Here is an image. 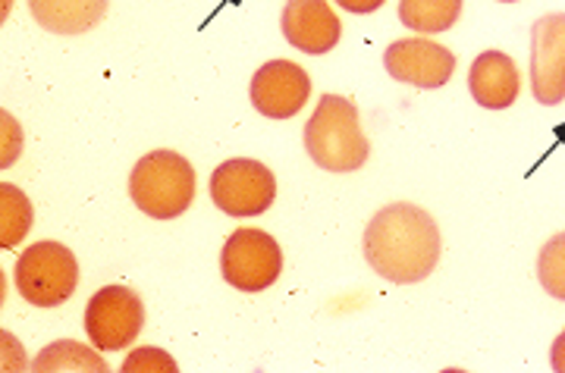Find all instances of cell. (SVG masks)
<instances>
[{
	"label": "cell",
	"instance_id": "obj_6",
	"mask_svg": "<svg viewBox=\"0 0 565 373\" xmlns=\"http://www.w3.org/2000/svg\"><path fill=\"white\" fill-rule=\"evenodd\" d=\"M223 279L239 292L270 289L282 274V252L277 238L264 230H236L221 252Z\"/></svg>",
	"mask_w": 565,
	"mask_h": 373
},
{
	"label": "cell",
	"instance_id": "obj_2",
	"mask_svg": "<svg viewBox=\"0 0 565 373\" xmlns=\"http://www.w3.org/2000/svg\"><path fill=\"white\" fill-rule=\"evenodd\" d=\"M305 151L327 173H355L371 154L359 126V107L340 95H323L305 122Z\"/></svg>",
	"mask_w": 565,
	"mask_h": 373
},
{
	"label": "cell",
	"instance_id": "obj_4",
	"mask_svg": "<svg viewBox=\"0 0 565 373\" xmlns=\"http://www.w3.org/2000/svg\"><path fill=\"white\" fill-rule=\"evenodd\" d=\"M17 289L35 308H61L79 286V260L61 242H35L17 260Z\"/></svg>",
	"mask_w": 565,
	"mask_h": 373
},
{
	"label": "cell",
	"instance_id": "obj_10",
	"mask_svg": "<svg viewBox=\"0 0 565 373\" xmlns=\"http://www.w3.org/2000/svg\"><path fill=\"white\" fill-rule=\"evenodd\" d=\"M311 79L299 63L270 60L252 79V104L262 117L289 119L308 104Z\"/></svg>",
	"mask_w": 565,
	"mask_h": 373
},
{
	"label": "cell",
	"instance_id": "obj_9",
	"mask_svg": "<svg viewBox=\"0 0 565 373\" xmlns=\"http://www.w3.org/2000/svg\"><path fill=\"white\" fill-rule=\"evenodd\" d=\"M386 73L415 88H440L456 73V54L427 39L393 41L384 54Z\"/></svg>",
	"mask_w": 565,
	"mask_h": 373
},
{
	"label": "cell",
	"instance_id": "obj_1",
	"mask_svg": "<svg viewBox=\"0 0 565 373\" xmlns=\"http://www.w3.org/2000/svg\"><path fill=\"white\" fill-rule=\"evenodd\" d=\"M362 248L374 274L384 276L386 283L408 286L434 274V267L440 264L444 242L434 216L415 204L399 201L374 214L364 230Z\"/></svg>",
	"mask_w": 565,
	"mask_h": 373
},
{
	"label": "cell",
	"instance_id": "obj_14",
	"mask_svg": "<svg viewBox=\"0 0 565 373\" xmlns=\"http://www.w3.org/2000/svg\"><path fill=\"white\" fill-rule=\"evenodd\" d=\"M462 0H399V20L405 29L437 35L459 22Z\"/></svg>",
	"mask_w": 565,
	"mask_h": 373
},
{
	"label": "cell",
	"instance_id": "obj_8",
	"mask_svg": "<svg viewBox=\"0 0 565 373\" xmlns=\"http://www.w3.org/2000/svg\"><path fill=\"white\" fill-rule=\"evenodd\" d=\"M531 92L544 107L565 100V13L531 25Z\"/></svg>",
	"mask_w": 565,
	"mask_h": 373
},
{
	"label": "cell",
	"instance_id": "obj_21",
	"mask_svg": "<svg viewBox=\"0 0 565 373\" xmlns=\"http://www.w3.org/2000/svg\"><path fill=\"white\" fill-rule=\"evenodd\" d=\"M500 3H519V0H500Z\"/></svg>",
	"mask_w": 565,
	"mask_h": 373
},
{
	"label": "cell",
	"instance_id": "obj_5",
	"mask_svg": "<svg viewBox=\"0 0 565 373\" xmlns=\"http://www.w3.org/2000/svg\"><path fill=\"white\" fill-rule=\"evenodd\" d=\"M145 330V305L129 286H104L85 308V333L98 352H122Z\"/></svg>",
	"mask_w": 565,
	"mask_h": 373
},
{
	"label": "cell",
	"instance_id": "obj_3",
	"mask_svg": "<svg viewBox=\"0 0 565 373\" xmlns=\"http://www.w3.org/2000/svg\"><path fill=\"white\" fill-rule=\"evenodd\" d=\"M129 195L141 214L173 220L195 201V170L177 151H151L132 167Z\"/></svg>",
	"mask_w": 565,
	"mask_h": 373
},
{
	"label": "cell",
	"instance_id": "obj_17",
	"mask_svg": "<svg viewBox=\"0 0 565 373\" xmlns=\"http://www.w3.org/2000/svg\"><path fill=\"white\" fill-rule=\"evenodd\" d=\"M537 276H541V286L546 289V295L565 301V233L553 236L541 248V257H537Z\"/></svg>",
	"mask_w": 565,
	"mask_h": 373
},
{
	"label": "cell",
	"instance_id": "obj_16",
	"mask_svg": "<svg viewBox=\"0 0 565 373\" xmlns=\"http://www.w3.org/2000/svg\"><path fill=\"white\" fill-rule=\"evenodd\" d=\"M29 230H32V201L22 195V189L3 182L0 185V248L10 252L13 245H20Z\"/></svg>",
	"mask_w": 565,
	"mask_h": 373
},
{
	"label": "cell",
	"instance_id": "obj_15",
	"mask_svg": "<svg viewBox=\"0 0 565 373\" xmlns=\"http://www.w3.org/2000/svg\"><path fill=\"white\" fill-rule=\"evenodd\" d=\"M32 367L41 373H107V361L98 352H92L88 345L73 342V339H63V342H51L44 352H39Z\"/></svg>",
	"mask_w": 565,
	"mask_h": 373
},
{
	"label": "cell",
	"instance_id": "obj_19",
	"mask_svg": "<svg viewBox=\"0 0 565 373\" xmlns=\"http://www.w3.org/2000/svg\"><path fill=\"white\" fill-rule=\"evenodd\" d=\"M337 3L349 13H374V10L384 7V0H337Z\"/></svg>",
	"mask_w": 565,
	"mask_h": 373
},
{
	"label": "cell",
	"instance_id": "obj_13",
	"mask_svg": "<svg viewBox=\"0 0 565 373\" xmlns=\"http://www.w3.org/2000/svg\"><path fill=\"white\" fill-rule=\"evenodd\" d=\"M29 10L54 35H82L104 20L107 0H29Z\"/></svg>",
	"mask_w": 565,
	"mask_h": 373
},
{
	"label": "cell",
	"instance_id": "obj_20",
	"mask_svg": "<svg viewBox=\"0 0 565 373\" xmlns=\"http://www.w3.org/2000/svg\"><path fill=\"white\" fill-rule=\"evenodd\" d=\"M550 364H553V371L565 373V333L556 335V342H553V349H550Z\"/></svg>",
	"mask_w": 565,
	"mask_h": 373
},
{
	"label": "cell",
	"instance_id": "obj_18",
	"mask_svg": "<svg viewBox=\"0 0 565 373\" xmlns=\"http://www.w3.org/2000/svg\"><path fill=\"white\" fill-rule=\"evenodd\" d=\"M122 373H177V361L163 349H154V345H141L136 352H129V358L122 361Z\"/></svg>",
	"mask_w": 565,
	"mask_h": 373
},
{
	"label": "cell",
	"instance_id": "obj_11",
	"mask_svg": "<svg viewBox=\"0 0 565 373\" xmlns=\"http://www.w3.org/2000/svg\"><path fill=\"white\" fill-rule=\"evenodd\" d=\"M282 35L302 54H327L340 44L343 22L327 0H286L282 7Z\"/></svg>",
	"mask_w": 565,
	"mask_h": 373
},
{
	"label": "cell",
	"instance_id": "obj_7",
	"mask_svg": "<svg viewBox=\"0 0 565 373\" xmlns=\"http://www.w3.org/2000/svg\"><path fill=\"white\" fill-rule=\"evenodd\" d=\"M277 198V179L262 160L233 158L211 177V201L230 216H258Z\"/></svg>",
	"mask_w": 565,
	"mask_h": 373
},
{
	"label": "cell",
	"instance_id": "obj_12",
	"mask_svg": "<svg viewBox=\"0 0 565 373\" xmlns=\"http://www.w3.org/2000/svg\"><path fill=\"white\" fill-rule=\"evenodd\" d=\"M468 92L487 110H505L519 98V66L503 51H484L471 63Z\"/></svg>",
	"mask_w": 565,
	"mask_h": 373
}]
</instances>
